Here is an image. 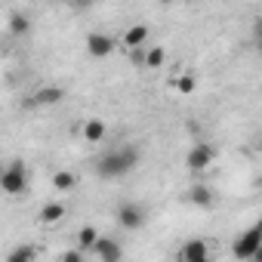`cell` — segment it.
<instances>
[{"label":"cell","instance_id":"cell-1","mask_svg":"<svg viewBox=\"0 0 262 262\" xmlns=\"http://www.w3.org/2000/svg\"><path fill=\"white\" fill-rule=\"evenodd\" d=\"M136 164H139V148L136 145H120V148H111L108 155L99 158L96 173L102 179H120V176H126L129 170H133Z\"/></svg>","mask_w":262,"mask_h":262},{"label":"cell","instance_id":"cell-2","mask_svg":"<svg viewBox=\"0 0 262 262\" xmlns=\"http://www.w3.org/2000/svg\"><path fill=\"white\" fill-rule=\"evenodd\" d=\"M0 188H4V194H13V198H19L28 188V173L22 161H13L7 170H0Z\"/></svg>","mask_w":262,"mask_h":262},{"label":"cell","instance_id":"cell-3","mask_svg":"<svg viewBox=\"0 0 262 262\" xmlns=\"http://www.w3.org/2000/svg\"><path fill=\"white\" fill-rule=\"evenodd\" d=\"M259 244H262V237H259V228H247L241 237H234V244H231V253L237 256V259H253V256H259Z\"/></svg>","mask_w":262,"mask_h":262},{"label":"cell","instance_id":"cell-4","mask_svg":"<svg viewBox=\"0 0 262 262\" xmlns=\"http://www.w3.org/2000/svg\"><path fill=\"white\" fill-rule=\"evenodd\" d=\"M213 161H216V148H213V145H207V142H201V145L188 148V155H185V167H188L191 173L207 170Z\"/></svg>","mask_w":262,"mask_h":262},{"label":"cell","instance_id":"cell-5","mask_svg":"<svg viewBox=\"0 0 262 262\" xmlns=\"http://www.w3.org/2000/svg\"><path fill=\"white\" fill-rule=\"evenodd\" d=\"M117 222H120V228H126V231H136V228L145 225V210H142L139 204H123V207L117 210Z\"/></svg>","mask_w":262,"mask_h":262},{"label":"cell","instance_id":"cell-6","mask_svg":"<svg viewBox=\"0 0 262 262\" xmlns=\"http://www.w3.org/2000/svg\"><path fill=\"white\" fill-rule=\"evenodd\" d=\"M86 50H90V56L105 59V56H111V53H114V37L93 31V34H86Z\"/></svg>","mask_w":262,"mask_h":262},{"label":"cell","instance_id":"cell-7","mask_svg":"<svg viewBox=\"0 0 262 262\" xmlns=\"http://www.w3.org/2000/svg\"><path fill=\"white\" fill-rule=\"evenodd\" d=\"M62 99H65V90H62V86H40V90L31 96V105L47 108V105H59Z\"/></svg>","mask_w":262,"mask_h":262},{"label":"cell","instance_id":"cell-8","mask_svg":"<svg viewBox=\"0 0 262 262\" xmlns=\"http://www.w3.org/2000/svg\"><path fill=\"white\" fill-rule=\"evenodd\" d=\"M93 250L99 253V259H102V262H120V256H123L120 244H117V241H111V237H99Z\"/></svg>","mask_w":262,"mask_h":262},{"label":"cell","instance_id":"cell-9","mask_svg":"<svg viewBox=\"0 0 262 262\" xmlns=\"http://www.w3.org/2000/svg\"><path fill=\"white\" fill-rule=\"evenodd\" d=\"M148 40V25H129L126 34H123V47L133 53V50H142Z\"/></svg>","mask_w":262,"mask_h":262},{"label":"cell","instance_id":"cell-10","mask_svg":"<svg viewBox=\"0 0 262 262\" xmlns=\"http://www.w3.org/2000/svg\"><path fill=\"white\" fill-rule=\"evenodd\" d=\"M207 256H210L207 241L191 237V241H185V244H182V262H198V259H207Z\"/></svg>","mask_w":262,"mask_h":262},{"label":"cell","instance_id":"cell-11","mask_svg":"<svg viewBox=\"0 0 262 262\" xmlns=\"http://www.w3.org/2000/svg\"><path fill=\"white\" fill-rule=\"evenodd\" d=\"M105 133H108V129H105V120H99V117H93V120L83 123V139H86V142H102Z\"/></svg>","mask_w":262,"mask_h":262},{"label":"cell","instance_id":"cell-12","mask_svg":"<svg viewBox=\"0 0 262 262\" xmlns=\"http://www.w3.org/2000/svg\"><path fill=\"white\" fill-rule=\"evenodd\" d=\"M188 204H194V207H213V191L207 188V185H194V188H188Z\"/></svg>","mask_w":262,"mask_h":262},{"label":"cell","instance_id":"cell-13","mask_svg":"<svg viewBox=\"0 0 262 262\" xmlns=\"http://www.w3.org/2000/svg\"><path fill=\"white\" fill-rule=\"evenodd\" d=\"M34 259H37V247L34 244H19L7 256V262H34Z\"/></svg>","mask_w":262,"mask_h":262},{"label":"cell","instance_id":"cell-14","mask_svg":"<svg viewBox=\"0 0 262 262\" xmlns=\"http://www.w3.org/2000/svg\"><path fill=\"white\" fill-rule=\"evenodd\" d=\"M62 219H65V204H59V201H53L40 210V222H47V225H56Z\"/></svg>","mask_w":262,"mask_h":262},{"label":"cell","instance_id":"cell-15","mask_svg":"<svg viewBox=\"0 0 262 262\" xmlns=\"http://www.w3.org/2000/svg\"><path fill=\"white\" fill-rule=\"evenodd\" d=\"M96 241H99V231H96L93 225H83V228L77 231V250H80V253L93 250V247H96Z\"/></svg>","mask_w":262,"mask_h":262},{"label":"cell","instance_id":"cell-16","mask_svg":"<svg viewBox=\"0 0 262 262\" xmlns=\"http://www.w3.org/2000/svg\"><path fill=\"white\" fill-rule=\"evenodd\" d=\"M74 185H77V176H74V173H68V170L53 173V188H56V191H71Z\"/></svg>","mask_w":262,"mask_h":262},{"label":"cell","instance_id":"cell-17","mask_svg":"<svg viewBox=\"0 0 262 262\" xmlns=\"http://www.w3.org/2000/svg\"><path fill=\"white\" fill-rule=\"evenodd\" d=\"M142 62H145V68H161V65L167 62L164 47H151V50H145V53H142Z\"/></svg>","mask_w":262,"mask_h":262},{"label":"cell","instance_id":"cell-18","mask_svg":"<svg viewBox=\"0 0 262 262\" xmlns=\"http://www.w3.org/2000/svg\"><path fill=\"white\" fill-rule=\"evenodd\" d=\"M28 28H31V19L25 13H10V31L13 34H25Z\"/></svg>","mask_w":262,"mask_h":262},{"label":"cell","instance_id":"cell-19","mask_svg":"<svg viewBox=\"0 0 262 262\" xmlns=\"http://www.w3.org/2000/svg\"><path fill=\"white\" fill-rule=\"evenodd\" d=\"M176 90H179V93H185V96H188V93H194V74H182V77L176 80Z\"/></svg>","mask_w":262,"mask_h":262},{"label":"cell","instance_id":"cell-20","mask_svg":"<svg viewBox=\"0 0 262 262\" xmlns=\"http://www.w3.org/2000/svg\"><path fill=\"white\" fill-rule=\"evenodd\" d=\"M59 262H83V253H80V250H65Z\"/></svg>","mask_w":262,"mask_h":262},{"label":"cell","instance_id":"cell-21","mask_svg":"<svg viewBox=\"0 0 262 262\" xmlns=\"http://www.w3.org/2000/svg\"><path fill=\"white\" fill-rule=\"evenodd\" d=\"M247 262H262V256H253V259H247Z\"/></svg>","mask_w":262,"mask_h":262},{"label":"cell","instance_id":"cell-22","mask_svg":"<svg viewBox=\"0 0 262 262\" xmlns=\"http://www.w3.org/2000/svg\"><path fill=\"white\" fill-rule=\"evenodd\" d=\"M198 262H210V256H207V259H198Z\"/></svg>","mask_w":262,"mask_h":262}]
</instances>
